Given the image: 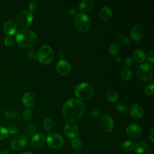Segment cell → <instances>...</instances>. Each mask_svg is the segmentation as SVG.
<instances>
[{"mask_svg":"<svg viewBox=\"0 0 154 154\" xmlns=\"http://www.w3.org/2000/svg\"><path fill=\"white\" fill-rule=\"evenodd\" d=\"M100 116V112L97 109H94L91 112V117L93 119H98Z\"/></svg>","mask_w":154,"mask_h":154,"instance_id":"cell-39","label":"cell"},{"mask_svg":"<svg viewBox=\"0 0 154 154\" xmlns=\"http://www.w3.org/2000/svg\"><path fill=\"white\" fill-rule=\"evenodd\" d=\"M134 60L131 57H128L125 60V64L127 67H130L133 64Z\"/></svg>","mask_w":154,"mask_h":154,"instance_id":"cell-40","label":"cell"},{"mask_svg":"<svg viewBox=\"0 0 154 154\" xmlns=\"http://www.w3.org/2000/svg\"><path fill=\"white\" fill-rule=\"evenodd\" d=\"M35 131V126L33 123H29L26 125L24 129V133L28 137H31L34 135Z\"/></svg>","mask_w":154,"mask_h":154,"instance_id":"cell-25","label":"cell"},{"mask_svg":"<svg viewBox=\"0 0 154 154\" xmlns=\"http://www.w3.org/2000/svg\"><path fill=\"white\" fill-rule=\"evenodd\" d=\"M46 141L48 146L52 149H59L64 144L63 138L60 134L55 132L49 133Z\"/></svg>","mask_w":154,"mask_h":154,"instance_id":"cell-8","label":"cell"},{"mask_svg":"<svg viewBox=\"0 0 154 154\" xmlns=\"http://www.w3.org/2000/svg\"><path fill=\"white\" fill-rule=\"evenodd\" d=\"M85 110L84 104L78 99H70L64 104L63 114L66 120L74 122L79 120Z\"/></svg>","mask_w":154,"mask_h":154,"instance_id":"cell-1","label":"cell"},{"mask_svg":"<svg viewBox=\"0 0 154 154\" xmlns=\"http://www.w3.org/2000/svg\"><path fill=\"white\" fill-rule=\"evenodd\" d=\"M7 130H8V134H10L11 135H16L17 132H18V130H17V128L14 126H9L8 128H7Z\"/></svg>","mask_w":154,"mask_h":154,"instance_id":"cell-36","label":"cell"},{"mask_svg":"<svg viewBox=\"0 0 154 154\" xmlns=\"http://www.w3.org/2000/svg\"><path fill=\"white\" fill-rule=\"evenodd\" d=\"M67 13L70 16H75L78 13V10L75 8H71L68 10Z\"/></svg>","mask_w":154,"mask_h":154,"instance_id":"cell-41","label":"cell"},{"mask_svg":"<svg viewBox=\"0 0 154 154\" xmlns=\"http://www.w3.org/2000/svg\"><path fill=\"white\" fill-rule=\"evenodd\" d=\"M8 135V132L7 128L4 126H0V140H3L5 139L7 137Z\"/></svg>","mask_w":154,"mask_h":154,"instance_id":"cell-32","label":"cell"},{"mask_svg":"<svg viewBox=\"0 0 154 154\" xmlns=\"http://www.w3.org/2000/svg\"><path fill=\"white\" fill-rule=\"evenodd\" d=\"M76 96L79 100H87L94 94V88L91 84L87 82L79 84L75 89Z\"/></svg>","mask_w":154,"mask_h":154,"instance_id":"cell-3","label":"cell"},{"mask_svg":"<svg viewBox=\"0 0 154 154\" xmlns=\"http://www.w3.org/2000/svg\"><path fill=\"white\" fill-rule=\"evenodd\" d=\"M100 125L102 130L106 132H111L114 128V120L109 115H105L101 118Z\"/></svg>","mask_w":154,"mask_h":154,"instance_id":"cell-12","label":"cell"},{"mask_svg":"<svg viewBox=\"0 0 154 154\" xmlns=\"http://www.w3.org/2000/svg\"><path fill=\"white\" fill-rule=\"evenodd\" d=\"M117 111L121 114H125L128 111L126 105L123 102H118L116 106Z\"/></svg>","mask_w":154,"mask_h":154,"instance_id":"cell-29","label":"cell"},{"mask_svg":"<svg viewBox=\"0 0 154 154\" xmlns=\"http://www.w3.org/2000/svg\"><path fill=\"white\" fill-rule=\"evenodd\" d=\"M108 51L109 54L112 55H116L119 51V47L117 44L113 43L109 45Z\"/></svg>","mask_w":154,"mask_h":154,"instance_id":"cell-30","label":"cell"},{"mask_svg":"<svg viewBox=\"0 0 154 154\" xmlns=\"http://www.w3.org/2000/svg\"><path fill=\"white\" fill-rule=\"evenodd\" d=\"M20 154H32V153H30V152H25L21 153Z\"/></svg>","mask_w":154,"mask_h":154,"instance_id":"cell-47","label":"cell"},{"mask_svg":"<svg viewBox=\"0 0 154 154\" xmlns=\"http://www.w3.org/2000/svg\"><path fill=\"white\" fill-rule=\"evenodd\" d=\"M0 154H10L9 152L6 150H3L0 152Z\"/></svg>","mask_w":154,"mask_h":154,"instance_id":"cell-45","label":"cell"},{"mask_svg":"<svg viewBox=\"0 0 154 154\" xmlns=\"http://www.w3.org/2000/svg\"><path fill=\"white\" fill-rule=\"evenodd\" d=\"M93 2L91 0H83L80 2L79 5V8L82 13L90 12L93 10Z\"/></svg>","mask_w":154,"mask_h":154,"instance_id":"cell-21","label":"cell"},{"mask_svg":"<svg viewBox=\"0 0 154 154\" xmlns=\"http://www.w3.org/2000/svg\"><path fill=\"white\" fill-rule=\"evenodd\" d=\"M137 74L140 80L148 81L150 80L153 76V67L148 63L141 64L137 68Z\"/></svg>","mask_w":154,"mask_h":154,"instance_id":"cell-6","label":"cell"},{"mask_svg":"<svg viewBox=\"0 0 154 154\" xmlns=\"http://www.w3.org/2000/svg\"><path fill=\"white\" fill-rule=\"evenodd\" d=\"M43 126L47 132H50L54 128V122L50 118H46L43 122Z\"/></svg>","mask_w":154,"mask_h":154,"instance_id":"cell-26","label":"cell"},{"mask_svg":"<svg viewBox=\"0 0 154 154\" xmlns=\"http://www.w3.org/2000/svg\"><path fill=\"white\" fill-rule=\"evenodd\" d=\"M71 146L75 150L80 151L82 149V143L80 140L75 138L71 142Z\"/></svg>","mask_w":154,"mask_h":154,"instance_id":"cell-28","label":"cell"},{"mask_svg":"<svg viewBox=\"0 0 154 154\" xmlns=\"http://www.w3.org/2000/svg\"><path fill=\"white\" fill-rule=\"evenodd\" d=\"M3 29L5 33L8 36L14 35L17 31V25L16 23L12 20L6 21L3 26Z\"/></svg>","mask_w":154,"mask_h":154,"instance_id":"cell-19","label":"cell"},{"mask_svg":"<svg viewBox=\"0 0 154 154\" xmlns=\"http://www.w3.org/2000/svg\"><path fill=\"white\" fill-rule=\"evenodd\" d=\"M38 3L37 1H33L32 2H31L28 5V8H29V11L32 13V12H34L35 11L37 8H38Z\"/></svg>","mask_w":154,"mask_h":154,"instance_id":"cell-35","label":"cell"},{"mask_svg":"<svg viewBox=\"0 0 154 154\" xmlns=\"http://www.w3.org/2000/svg\"><path fill=\"white\" fill-rule=\"evenodd\" d=\"M126 134L132 138H137L140 137L142 133L141 127L136 123H131L129 125L126 129Z\"/></svg>","mask_w":154,"mask_h":154,"instance_id":"cell-14","label":"cell"},{"mask_svg":"<svg viewBox=\"0 0 154 154\" xmlns=\"http://www.w3.org/2000/svg\"><path fill=\"white\" fill-rule=\"evenodd\" d=\"M121 149L124 152H129L134 148V143L131 140H127L124 141L121 144Z\"/></svg>","mask_w":154,"mask_h":154,"instance_id":"cell-24","label":"cell"},{"mask_svg":"<svg viewBox=\"0 0 154 154\" xmlns=\"http://www.w3.org/2000/svg\"><path fill=\"white\" fill-rule=\"evenodd\" d=\"M146 58L148 62L153 64L154 62V51H151L150 52H149L147 55Z\"/></svg>","mask_w":154,"mask_h":154,"instance_id":"cell-37","label":"cell"},{"mask_svg":"<svg viewBox=\"0 0 154 154\" xmlns=\"http://www.w3.org/2000/svg\"><path fill=\"white\" fill-rule=\"evenodd\" d=\"M57 57L61 59V58H63L64 57V53L62 51H59L58 53H57Z\"/></svg>","mask_w":154,"mask_h":154,"instance_id":"cell-44","label":"cell"},{"mask_svg":"<svg viewBox=\"0 0 154 154\" xmlns=\"http://www.w3.org/2000/svg\"><path fill=\"white\" fill-rule=\"evenodd\" d=\"M36 58L40 63L44 65L49 64L54 60V52L51 46L44 45L38 50Z\"/></svg>","mask_w":154,"mask_h":154,"instance_id":"cell-4","label":"cell"},{"mask_svg":"<svg viewBox=\"0 0 154 154\" xmlns=\"http://www.w3.org/2000/svg\"><path fill=\"white\" fill-rule=\"evenodd\" d=\"M135 154H152L151 146L146 143H138L134 147Z\"/></svg>","mask_w":154,"mask_h":154,"instance_id":"cell-15","label":"cell"},{"mask_svg":"<svg viewBox=\"0 0 154 154\" xmlns=\"http://www.w3.org/2000/svg\"><path fill=\"white\" fill-rule=\"evenodd\" d=\"M17 115V112L15 110H11L10 111L5 113V117L7 118H13Z\"/></svg>","mask_w":154,"mask_h":154,"instance_id":"cell-38","label":"cell"},{"mask_svg":"<svg viewBox=\"0 0 154 154\" xmlns=\"http://www.w3.org/2000/svg\"><path fill=\"white\" fill-rule=\"evenodd\" d=\"M12 42H13V40H12V38L11 37V36L8 35L4 39V44H5V45H6L7 46H10L12 44Z\"/></svg>","mask_w":154,"mask_h":154,"instance_id":"cell-42","label":"cell"},{"mask_svg":"<svg viewBox=\"0 0 154 154\" xmlns=\"http://www.w3.org/2000/svg\"><path fill=\"white\" fill-rule=\"evenodd\" d=\"M64 132L67 138L74 139L78 135V127L74 122H69L66 124L64 128Z\"/></svg>","mask_w":154,"mask_h":154,"instance_id":"cell-11","label":"cell"},{"mask_svg":"<svg viewBox=\"0 0 154 154\" xmlns=\"http://www.w3.org/2000/svg\"><path fill=\"white\" fill-rule=\"evenodd\" d=\"M57 73L62 76L69 75L71 72V66L66 60H60L55 66Z\"/></svg>","mask_w":154,"mask_h":154,"instance_id":"cell-10","label":"cell"},{"mask_svg":"<svg viewBox=\"0 0 154 154\" xmlns=\"http://www.w3.org/2000/svg\"><path fill=\"white\" fill-rule=\"evenodd\" d=\"M146 58V54L141 49H137L133 53V58L137 63H143Z\"/></svg>","mask_w":154,"mask_h":154,"instance_id":"cell-22","label":"cell"},{"mask_svg":"<svg viewBox=\"0 0 154 154\" xmlns=\"http://www.w3.org/2000/svg\"><path fill=\"white\" fill-rule=\"evenodd\" d=\"M132 71L128 67H125L123 69V70L120 73L121 78L125 81L129 80L132 77Z\"/></svg>","mask_w":154,"mask_h":154,"instance_id":"cell-27","label":"cell"},{"mask_svg":"<svg viewBox=\"0 0 154 154\" xmlns=\"http://www.w3.org/2000/svg\"><path fill=\"white\" fill-rule=\"evenodd\" d=\"M22 101L23 105L29 109L34 106L36 102V98L32 93L26 92L23 95Z\"/></svg>","mask_w":154,"mask_h":154,"instance_id":"cell-16","label":"cell"},{"mask_svg":"<svg viewBox=\"0 0 154 154\" xmlns=\"http://www.w3.org/2000/svg\"><path fill=\"white\" fill-rule=\"evenodd\" d=\"M32 115H33L32 111L29 109H26L22 112V117L23 118L24 120L26 121L30 120L32 117Z\"/></svg>","mask_w":154,"mask_h":154,"instance_id":"cell-31","label":"cell"},{"mask_svg":"<svg viewBox=\"0 0 154 154\" xmlns=\"http://www.w3.org/2000/svg\"><path fill=\"white\" fill-rule=\"evenodd\" d=\"M129 114L134 119H140L144 116V110L139 105L134 104L130 107Z\"/></svg>","mask_w":154,"mask_h":154,"instance_id":"cell-17","label":"cell"},{"mask_svg":"<svg viewBox=\"0 0 154 154\" xmlns=\"http://www.w3.org/2000/svg\"><path fill=\"white\" fill-rule=\"evenodd\" d=\"M149 138L152 142L154 141V128L152 127L149 132Z\"/></svg>","mask_w":154,"mask_h":154,"instance_id":"cell-43","label":"cell"},{"mask_svg":"<svg viewBox=\"0 0 154 154\" xmlns=\"http://www.w3.org/2000/svg\"><path fill=\"white\" fill-rule=\"evenodd\" d=\"M144 35V31L143 26L139 24L135 25L130 32L131 38L136 42L141 40Z\"/></svg>","mask_w":154,"mask_h":154,"instance_id":"cell-13","label":"cell"},{"mask_svg":"<svg viewBox=\"0 0 154 154\" xmlns=\"http://www.w3.org/2000/svg\"><path fill=\"white\" fill-rule=\"evenodd\" d=\"M154 85L153 84L148 85L144 89V93L147 96H153L154 94Z\"/></svg>","mask_w":154,"mask_h":154,"instance_id":"cell-34","label":"cell"},{"mask_svg":"<svg viewBox=\"0 0 154 154\" xmlns=\"http://www.w3.org/2000/svg\"><path fill=\"white\" fill-rule=\"evenodd\" d=\"M28 139L24 135H17L13 138L10 143L11 149L15 151H21L27 146Z\"/></svg>","mask_w":154,"mask_h":154,"instance_id":"cell-9","label":"cell"},{"mask_svg":"<svg viewBox=\"0 0 154 154\" xmlns=\"http://www.w3.org/2000/svg\"><path fill=\"white\" fill-rule=\"evenodd\" d=\"M118 42L122 46H128L129 45L130 42L129 38L125 36H120L117 38Z\"/></svg>","mask_w":154,"mask_h":154,"instance_id":"cell-33","label":"cell"},{"mask_svg":"<svg viewBox=\"0 0 154 154\" xmlns=\"http://www.w3.org/2000/svg\"><path fill=\"white\" fill-rule=\"evenodd\" d=\"M17 43L23 47H29L34 45L37 41L35 33L29 29H20L16 34Z\"/></svg>","mask_w":154,"mask_h":154,"instance_id":"cell-2","label":"cell"},{"mask_svg":"<svg viewBox=\"0 0 154 154\" xmlns=\"http://www.w3.org/2000/svg\"><path fill=\"white\" fill-rule=\"evenodd\" d=\"M106 98L111 103H115L119 99L117 93L113 89H109L106 93Z\"/></svg>","mask_w":154,"mask_h":154,"instance_id":"cell-23","label":"cell"},{"mask_svg":"<svg viewBox=\"0 0 154 154\" xmlns=\"http://www.w3.org/2000/svg\"><path fill=\"white\" fill-rule=\"evenodd\" d=\"M45 141V135L40 132L37 133L32 136L31 139V144L34 147H40L42 146Z\"/></svg>","mask_w":154,"mask_h":154,"instance_id":"cell-18","label":"cell"},{"mask_svg":"<svg viewBox=\"0 0 154 154\" xmlns=\"http://www.w3.org/2000/svg\"><path fill=\"white\" fill-rule=\"evenodd\" d=\"M99 16L100 19L103 21L109 20L112 16V10L108 6H103L99 11Z\"/></svg>","mask_w":154,"mask_h":154,"instance_id":"cell-20","label":"cell"},{"mask_svg":"<svg viewBox=\"0 0 154 154\" xmlns=\"http://www.w3.org/2000/svg\"><path fill=\"white\" fill-rule=\"evenodd\" d=\"M116 61H117V63H121V59H120V57H116Z\"/></svg>","mask_w":154,"mask_h":154,"instance_id":"cell-46","label":"cell"},{"mask_svg":"<svg viewBox=\"0 0 154 154\" xmlns=\"http://www.w3.org/2000/svg\"><path fill=\"white\" fill-rule=\"evenodd\" d=\"M74 25L77 29L81 32H87L91 26L90 17L85 13H79L76 14L73 19Z\"/></svg>","mask_w":154,"mask_h":154,"instance_id":"cell-5","label":"cell"},{"mask_svg":"<svg viewBox=\"0 0 154 154\" xmlns=\"http://www.w3.org/2000/svg\"><path fill=\"white\" fill-rule=\"evenodd\" d=\"M16 24L21 28L29 26L33 20V14L29 11H23L19 13L15 18Z\"/></svg>","mask_w":154,"mask_h":154,"instance_id":"cell-7","label":"cell"}]
</instances>
